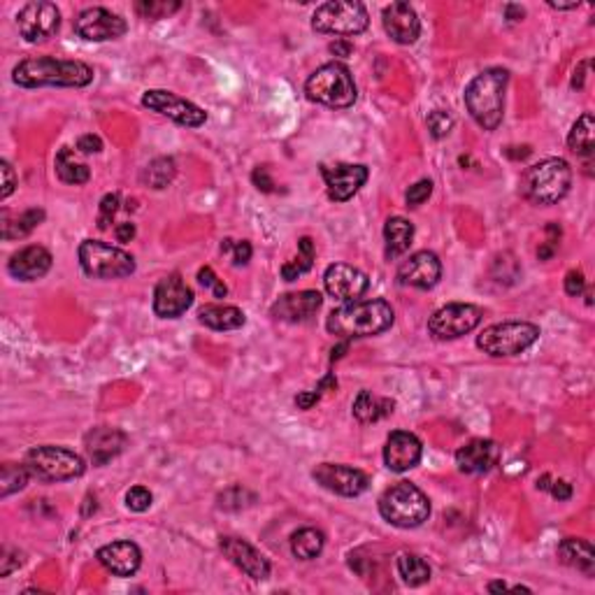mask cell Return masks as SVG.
I'll use <instances>...</instances> for the list:
<instances>
[{"label": "cell", "instance_id": "6da1fadb", "mask_svg": "<svg viewBox=\"0 0 595 595\" xmlns=\"http://www.w3.org/2000/svg\"><path fill=\"white\" fill-rule=\"evenodd\" d=\"M393 321V308L381 298H375V300H356L333 309L326 318V329L339 339H356L386 333Z\"/></svg>", "mask_w": 595, "mask_h": 595}, {"label": "cell", "instance_id": "7a4b0ae2", "mask_svg": "<svg viewBox=\"0 0 595 595\" xmlns=\"http://www.w3.org/2000/svg\"><path fill=\"white\" fill-rule=\"evenodd\" d=\"M12 79L16 87H75L82 89L93 82V68L84 61H68L57 57H33L24 58L12 70Z\"/></svg>", "mask_w": 595, "mask_h": 595}, {"label": "cell", "instance_id": "3957f363", "mask_svg": "<svg viewBox=\"0 0 595 595\" xmlns=\"http://www.w3.org/2000/svg\"><path fill=\"white\" fill-rule=\"evenodd\" d=\"M507 82L509 72L505 68H488L467 84L465 108L484 130H496L503 123Z\"/></svg>", "mask_w": 595, "mask_h": 595}, {"label": "cell", "instance_id": "277c9868", "mask_svg": "<svg viewBox=\"0 0 595 595\" xmlns=\"http://www.w3.org/2000/svg\"><path fill=\"white\" fill-rule=\"evenodd\" d=\"M572 186V168L565 159H544L526 168L521 177V195L539 207L556 205Z\"/></svg>", "mask_w": 595, "mask_h": 595}, {"label": "cell", "instance_id": "5b68a950", "mask_svg": "<svg viewBox=\"0 0 595 595\" xmlns=\"http://www.w3.org/2000/svg\"><path fill=\"white\" fill-rule=\"evenodd\" d=\"M305 96L317 105L330 110H350L359 98L351 70L344 63L333 61L317 68L305 82Z\"/></svg>", "mask_w": 595, "mask_h": 595}, {"label": "cell", "instance_id": "8992f818", "mask_svg": "<svg viewBox=\"0 0 595 595\" xmlns=\"http://www.w3.org/2000/svg\"><path fill=\"white\" fill-rule=\"evenodd\" d=\"M380 514L395 528H419L431 517V500L416 484L398 482L381 493Z\"/></svg>", "mask_w": 595, "mask_h": 595}, {"label": "cell", "instance_id": "52a82bcc", "mask_svg": "<svg viewBox=\"0 0 595 595\" xmlns=\"http://www.w3.org/2000/svg\"><path fill=\"white\" fill-rule=\"evenodd\" d=\"M24 463H26L31 477L45 484L70 482V479L82 477L84 470H87V463L79 454L70 452L66 446L54 444L33 446Z\"/></svg>", "mask_w": 595, "mask_h": 595}, {"label": "cell", "instance_id": "ba28073f", "mask_svg": "<svg viewBox=\"0 0 595 595\" xmlns=\"http://www.w3.org/2000/svg\"><path fill=\"white\" fill-rule=\"evenodd\" d=\"M539 335H542L539 326L530 324V321H505V324L484 329L477 335V347L493 359L518 356L530 350L539 339Z\"/></svg>", "mask_w": 595, "mask_h": 595}, {"label": "cell", "instance_id": "9c48e42d", "mask_svg": "<svg viewBox=\"0 0 595 595\" xmlns=\"http://www.w3.org/2000/svg\"><path fill=\"white\" fill-rule=\"evenodd\" d=\"M78 256L84 275L93 279H123L135 272V258L108 242L84 240Z\"/></svg>", "mask_w": 595, "mask_h": 595}, {"label": "cell", "instance_id": "30bf717a", "mask_svg": "<svg viewBox=\"0 0 595 595\" xmlns=\"http://www.w3.org/2000/svg\"><path fill=\"white\" fill-rule=\"evenodd\" d=\"M370 16L363 3L356 0H330L317 7L312 16V28L324 36H338V37H351L360 36L368 31Z\"/></svg>", "mask_w": 595, "mask_h": 595}, {"label": "cell", "instance_id": "8fae6325", "mask_svg": "<svg viewBox=\"0 0 595 595\" xmlns=\"http://www.w3.org/2000/svg\"><path fill=\"white\" fill-rule=\"evenodd\" d=\"M484 312L477 305L452 303L433 312L428 318V333L435 339H458L463 335L473 333L482 324Z\"/></svg>", "mask_w": 595, "mask_h": 595}, {"label": "cell", "instance_id": "7c38bea8", "mask_svg": "<svg viewBox=\"0 0 595 595\" xmlns=\"http://www.w3.org/2000/svg\"><path fill=\"white\" fill-rule=\"evenodd\" d=\"M142 105L151 112L168 117L170 121L186 126V129H201L207 121V112L198 108L195 103L186 100V98L177 96L172 91H163V89H149L142 96Z\"/></svg>", "mask_w": 595, "mask_h": 595}, {"label": "cell", "instance_id": "4fadbf2b", "mask_svg": "<svg viewBox=\"0 0 595 595\" xmlns=\"http://www.w3.org/2000/svg\"><path fill=\"white\" fill-rule=\"evenodd\" d=\"M16 28H19L21 37L31 45H40L54 37L61 28V12L54 3L47 0H36V3H26L16 15Z\"/></svg>", "mask_w": 595, "mask_h": 595}, {"label": "cell", "instance_id": "5bb4252c", "mask_svg": "<svg viewBox=\"0 0 595 595\" xmlns=\"http://www.w3.org/2000/svg\"><path fill=\"white\" fill-rule=\"evenodd\" d=\"M312 477L326 491L335 493V496H344V498H356V496L368 491L370 486V477L363 470L351 465H339V463H321V465L314 467Z\"/></svg>", "mask_w": 595, "mask_h": 595}, {"label": "cell", "instance_id": "9a60e30c", "mask_svg": "<svg viewBox=\"0 0 595 595\" xmlns=\"http://www.w3.org/2000/svg\"><path fill=\"white\" fill-rule=\"evenodd\" d=\"M324 287L338 303H356L370 287V279L363 270L347 263H333L324 272Z\"/></svg>", "mask_w": 595, "mask_h": 595}, {"label": "cell", "instance_id": "2e32d148", "mask_svg": "<svg viewBox=\"0 0 595 595\" xmlns=\"http://www.w3.org/2000/svg\"><path fill=\"white\" fill-rule=\"evenodd\" d=\"M321 177L326 182L329 198L335 203L351 201L360 191V186L368 182L370 170L360 163H335L321 165Z\"/></svg>", "mask_w": 595, "mask_h": 595}, {"label": "cell", "instance_id": "e0dca14e", "mask_svg": "<svg viewBox=\"0 0 595 595\" xmlns=\"http://www.w3.org/2000/svg\"><path fill=\"white\" fill-rule=\"evenodd\" d=\"M126 21L105 7H89L75 19V33L89 42L117 40L126 33Z\"/></svg>", "mask_w": 595, "mask_h": 595}, {"label": "cell", "instance_id": "ac0fdd59", "mask_svg": "<svg viewBox=\"0 0 595 595\" xmlns=\"http://www.w3.org/2000/svg\"><path fill=\"white\" fill-rule=\"evenodd\" d=\"M193 305V291L180 272L161 279L154 288V314L161 318H180Z\"/></svg>", "mask_w": 595, "mask_h": 595}, {"label": "cell", "instance_id": "d6986e66", "mask_svg": "<svg viewBox=\"0 0 595 595\" xmlns=\"http://www.w3.org/2000/svg\"><path fill=\"white\" fill-rule=\"evenodd\" d=\"M219 549L224 551V556H226L237 569H242L249 579L263 581L270 577V560H267L256 547L246 542V539L226 535V538L219 539Z\"/></svg>", "mask_w": 595, "mask_h": 595}, {"label": "cell", "instance_id": "ffe728a7", "mask_svg": "<svg viewBox=\"0 0 595 595\" xmlns=\"http://www.w3.org/2000/svg\"><path fill=\"white\" fill-rule=\"evenodd\" d=\"M442 277V263L435 252L421 249V252L412 254L401 267H398V282L402 287L419 288V291H428V288L437 287Z\"/></svg>", "mask_w": 595, "mask_h": 595}, {"label": "cell", "instance_id": "44dd1931", "mask_svg": "<svg viewBox=\"0 0 595 595\" xmlns=\"http://www.w3.org/2000/svg\"><path fill=\"white\" fill-rule=\"evenodd\" d=\"M423 456V444L419 437L410 431H393L384 446V463L391 473H410Z\"/></svg>", "mask_w": 595, "mask_h": 595}, {"label": "cell", "instance_id": "7402d4cb", "mask_svg": "<svg viewBox=\"0 0 595 595\" xmlns=\"http://www.w3.org/2000/svg\"><path fill=\"white\" fill-rule=\"evenodd\" d=\"M321 305H324V296L308 288V291L287 293L279 300H275L270 314L279 321H287V324H305L321 309Z\"/></svg>", "mask_w": 595, "mask_h": 595}, {"label": "cell", "instance_id": "603a6c76", "mask_svg": "<svg viewBox=\"0 0 595 595\" xmlns=\"http://www.w3.org/2000/svg\"><path fill=\"white\" fill-rule=\"evenodd\" d=\"M386 36L398 45H414L421 36V21L410 3H391L381 12Z\"/></svg>", "mask_w": 595, "mask_h": 595}, {"label": "cell", "instance_id": "cb8c5ba5", "mask_svg": "<svg viewBox=\"0 0 595 595\" xmlns=\"http://www.w3.org/2000/svg\"><path fill=\"white\" fill-rule=\"evenodd\" d=\"M96 558L114 577H133L142 565V551L130 539H119V542L100 547Z\"/></svg>", "mask_w": 595, "mask_h": 595}, {"label": "cell", "instance_id": "d4e9b609", "mask_svg": "<svg viewBox=\"0 0 595 595\" xmlns=\"http://www.w3.org/2000/svg\"><path fill=\"white\" fill-rule=\"evenodd\" d=\"M500 446L493 440H470L456 452V465L465 475H484L498 465Z\"/></svg>", "mask_w": 595, "mask_h": 595}, {"label": "cell", "instance_id": "484cf974", "mask_svg": "<svg viewBox=\"0 0 595 595\" xmlns=\"http://www.w3.org/2000/svg\"><path fill=\"white\" fill-rule=\"evenodd\" d=\"M52 254L47 252L45 246L28 245L16 254H12V258L7 261V270L19 282H37L52 270Z\"/></svg>", "mask_w": 595, "mask_h": 595}, {"label": "cell", "instance_id": "4316f807", "mask_svg": "<svg viewBox=\"0 0 595 595\" xmlns=\"http://www.w3.org/2000/svg\"><path fill=\"white\" fill-rule=\"evenodd\" d=\"M123 446H126V435H123L119 428H93V431H89L87 437H84L87 456L96 467L108 465L112 458H117L119 454L123 452Z\"/></svg>", "mask_w": 595, "mask_h": 595}, {"label": "cell", "instance_id": "83f0119b", "mask_svg": "<svg viewBox=\"0 0 595 595\" xmlns=\"http://www.w3.org/2000/svg\"><path fill=\"white\" fill-rule=\"evenodd\" d=\"M558 560L568 568L577 569L581 575L593 577L595 575V549L593 544L586 542V539L579 538H565L563 542L558 544Z\"/></svg>", "mask_w": 595, "mask_h": 595}, {"label": "cell", "instance_id": "f1b7e54d", "mask_svg": "<svg viewBox=\"0 0 595 595\" xmlns=\"http://www.w3.org/2000/svg\"><path fill=\"white\" fill-rule=\"evenodd\" d=\"M384 242H386V258L402 256L410 252L412 242H414V224L407 221L405 216H391L384 224Z\"/></svg>", "mask_w": 595, "mask_h": 595}, {"label": "cell", "instance_id": "f546056e", "mask_svg": "<svg viewBox=\"0 0 595 595\" xmlns=\"http://www.w3.org/2000/svg\"><path fill=\"white\" fill-rule=\"evenodd\" d=\"M198 321L212 330H237L245 326V312L235 305H205L198 312Z\"/></svg>", "mask_w": 595, "mask_h": 595}, {"label": "cell", "instance_id": "4dcf8cb0", "mask_svg": "<svg viewBox=\"0 0 595 595\" xmlns=\"http://www.w3.org/2000/svg\"><path fill=\"white\" fill-rule=\"evenodd\" d=\"M393 407L395 402L391 401V398H377V395H372L370 391H360V393L356 395L351 410H354V416L359 419V423H375V421L393 414Z\"/></svg>", "mask_w": 595, "mask_h": 595}, {"label": "cell", "instance_id": "1f68e13d", "mask_svg": "<svg viewBox=\"0 0 595 595\" xmlns=\"http://www.w3.org/2000/svg\"><path fill=\"white\" fill-rule=\"evenodd\" d=\"M42 221H45V210H33L21 212V214L10 216L3 214V240H21V237L31 235L37 226H40Z\"/></svg>", "mask_w": 595, "mask_h": 595}, {"label": "cell", "instance_id": "d6a6232c", "mask_svg": "<svg viewBox=\"0 0 595 595\" xmlns=\"http://www.w3.org/2000/svg\"><path fill=\"white\" fill-rule=\"evenodd\" d=\"M569 151H575L577 156H593L595 149V121L593 114L584 112L575 121L572 130L568 135Z\"/></svg>", "mask_w": 595, "mask_h": 595}, {"label": "cell", "instance_id": "836d02e7", "mask_svg": "<svg viewBox=\"0 0 595 595\" xmlns=\"http://www.w3.org/2000/svg\"><path fill=\"white\" fill-rule=\"evenodd\" d=\"M54 168H57L58 180L66 182V184H72V186L87 184L89 177H91V170H89L84 163H78V161H75L70 147L58 149L57 161H54Z\"/></svg>", "mask_w": 595, "mask_h": 595}, {"label": "cell", "instance_id": "e575fe53", "mask_svg": "<svg viewBox=\"0 0 595 595\" xmlns=\"http://www.w3.org/2000/svg\"><path fill=\"white\" fill-rule=\"evenodd\" d=\"M326 547V535L318 528H300L291 535V554L300 560L317 558Z\"/></svg>", "mask_w": 595, "mask_h": 595}, {"label": "cell", "instance_id": "d590c367", "mask_svg": "<svg viewBox=\"0 0 595 595\" xmlns=\"http://www.w3.org/2000/svg\"><path fill=\"white\" fill-rule=\"evenodd\" d=\"M398 575L407 586L416 589L431 581V565L416 554H401L398 556Z\"/></svg>", "mask_w": 595, "mask_h": 595}, {"label": "cell", "instance_id": "8d00e7d4", "mask_svg": "<svg viewBox=\"0 0 595 595\" xmlns=\"http://www.w3.org/2000/svg\"><path fill=\"white\" fill-rule=\"evenodd\" d=\"M177 175V165L175 159H170V156H159L154 159L147 168L142 170V182L149 186V189L161 191L170 184V182L175 180Z\"/></svg>", "mask_w": 595, "mask_h": 595}, {"label": "cell", "instance_id": "74e56055", "mask_svg": "<svg viewBox=\"0 0 595 595\" xmlns=\"http://www.w3.org/2000/svg\"><path fill=\"white\" fill-rule=\"evenodd\" d=\"M312 266H314L312 237H300V240H298V256L284 263L282 277L287 279V282H293V279H298L300 275H305V272L312 270Z\"/></svg>", "mask_w": 595, "mask_h": 595}, {"label": "cell", "instance_id": "f35d334b", "mask_svg": "<svg viewBox=\"0 0 595 595\" xmlns=\"http://www.w3.org/2000/svg\"><path fill=\"white\" fill-rule=\"evenodd\" d=\"M28 479H31V473H28L26 463H24V465L5 463L3 470H0V496H3V498H10L12 493L26 488Z\"/></svg>", "mask_w": 595, "mask_h": 595}, {"label": "cell", "instance_id": "ab89813d", "mask_svg": "<svg viewBox=\"0 0 595 595\" xmlns=\"http://www.w3.org/2000/svg\"><path fill=\"white\" fill-rule=\"evenodd\" d=\"M180 3H168V0H140L135 3V12L144 19H168L170 15H175L180 10Z\"/></svg>", "mask_w": 595, "mask_h": 595}, {"label": "cell", "instance_id": "60d3db41", "mask_svg": "<svg viewBox=\"0 0 595 595\" xmlns=\"http://www.w3.org/2000/svg\"><path fill=\"white\" fill-rule=\"evenodd\" d=\"M426 123H428V130H431L433 138L442 140L452 133L454 117L449 112H444V110H433V112L428 114Z\"/></svg>", "mask_w": 595, "mask_h": 595}, {"label": "cell", "instance_id": "b9f144b4", "mask_svg": "<svg viewBox=\"0 0 595 595\" xmlns=\"http://www.w3.org/2000/svg\"><path fill=\"white\" fill-rule=\"evenodd\" d=\"M151 503H154V496H151V491L144 486H133L129 488V493H126V507L130 509V512H147L149 507H151Z\"/></svg>", "mask_w": 595, "mask_h": 595}, {"label": "cell", "instance_id": "7bdbcfd3", "mask_svg": "<svg viewBox=\"0 0 595 595\" xmlns=\"http://www.w3.org/2000/svg\"><path fill=\"white\" fill-rule=\"evenodd\" d=\"M221 252L233 254V263H235V266H246L249 258H252V245H249L246 240H240V242L224 240L221 242Z\"/></svg>", "mask_w": 595, "mask_h": 595}, {"label": "cell", "instance_id": "ee69618b", "mask_svg": "<svg viewBox=\"0 0 595 595\" xmlns=\"http://www.w3.org/2000/svg\"><path fill=\"white\" fill-rule=\"evenodd\" d=\"M433 193V182L431 180H421L416 182V184H412L410 189H407L405 193V201H407V207H419L423 205V203L431 198Z\"/></svg>", "mask_w": 595, "mask_h": 595}, {"label": "cell", "instance_id": "f6af8a7d", "mask_svg": "<svg viewBox=\"0 0 595 595\" xmlns=\"http://www.w3.org/2000/svg\"><path fill=\"white\" fill-rule=\"evenodd\" d=\"M117 210H119V195L117 193L105 195L103 201H100V214H98V228H100V231H108L114 214H117Z\"/></svg>", "mask_w": 595, "mask_h": 595}, {"label": "cell", "instance_id": "bcb514c9", "mask_svg": "<svg viewBox=\"0 0 595 595\" xmlns=\"http://www.w3.org/2000/svg\"><path fill=\"white\" fill-rule=\"evenodd\" d=\"M198 282H201V287L210 288V291L214 293V298H226L228 296L226 284H224L219 277H216L214 270H212L210 266H205V267H201V270H198Z\"/></svg>", "mask_w": 595, "mask_h": 595}, {"label": "cell", "instance_id": "7dc6e473", "mask_svg": "<svg viewBox=\"0 0 595 595\" xmlns=\"http://www.w3.org/2000/svg\"><path fill=\"white\" fill-rule=\"evenodd\" d=\"M586 291V279L581 270H569L565 275V293L572 298H579Z\"/></svg>", "mask_w": 595, "mask_h": 595}, {"label": "cell", "instance_id": "c3c4849f", "mask_svg": "<svg viewBox=\"0 0 595 595\" xmlns=\"http://www.w3.org/2000/svg\"><path fill=\"white\" fill-rule=\"evenodd\" d=\"M0 175H3V189H0V198H3V201H7V198H10L16 189V175L7 161H0Z\"/></svg>", "mask_w": 595, "mask_h": 595}, {"label": "cell", "instance_id": "681fc988", "mask_svg": "<svg viewBox=\"0 0 595 595\" xmlns=\"http://www.w3.org/2000/svg\"><path fill=\"white\" fill-rule=\"evenodd\" d=\"M78 149L82 154H100V151H103V140L93 133L82 135V138L78 140Z\"/></svg>", "mask_w": 595, "mask_h": 595}, {"label": "cell", "instance_id": "f907efd6", "mask_svg": "<svg viewBox=\"0 0 595 595\" xmlns=\"http://www.w3.org/2000/svg\"><path fill=\"white\" fill-rule=\"evenodd\" d=\"M549 493L558 503H565V500L572 498V486L565 479H556L554 484H549Z\"/></svg>", "mask_w": 595, "mask_h": 595}, {"label": "cell", "instance_id": "816d5d0a", "mask_svg": "<svg viewBox=\"0 0 595 595\" xmlns=\"http://www.w3.org/2000/svg\"><path fill=\"white\" fill-rule=\"evenodd\" d=\"M252 182H254V186H256V189L266 191V193H270L272 186H275V182H272V177L267 175V168H256V170H254Z\"/></svg>", "mask_w": 595, "mask_h": 595}, {"label": "cell", "instance_id": "f5cc1de1", "mask_svg": "<svg viewBox=\"0 0 595 595\" xmlns=\"http://www.w3.org/2000/svg\"><path fill=\"white\" fill-rule=\"evenodd\" d=\"M321 401V391H305V393H300L296 398V405L300 407V410H312L314 402Z\"/></svg>", "mask_w": 595, "mask_h": 595}, {"label": "cell", "instance_id": "db71d44e", "mask_svg": "<svg viewBox=\"0 0 595 595\" xmlns=\"http://www.w3.org/2000/svg\"><path fill=\"white\" fill-rule=\"evenodd\" d=\"M114 235H117L119 242H130L135 237V226L129 224V221H126V224H119V226L114 228Z\"/></svg>", "mask_w": 595, "mask_h": 595}, {"label": "cell", "instance_id": "11a10c76", "mask_svg": "<svg viewBox=\"0 0 595 595\" xmlns=\"http://www.w3.org/2000/svg\"><path fill=\"white\" fill-rule=\"evenodd\" d=\"M505 16L509 21H521L526 16V10L521 5H505Z\"/></svg>", "mask_w": 595, "mask_h": 595}, {"label": "cell", "instance_id": "9f6ffc18", "mask_svg": "<svg viewBox=\"0 0 595 595\" xmlns=\"http://www.w3.org/2000/svg\"><path fill=\"white\" fill-rule=\"evenodd\" d=\"M590 63L586 61V63H581L579 68H577L575 70V78H572V89H581L584 87V79H586V68H589Z\"/></svg>", "mask_w": 595, "mask_h": 595}, {"label": "cell", "instance_id": "6f0895ef", "mask_svg": "<svg viewBox=\"0 0 595 595\" xmlns=\"http://www.w3.org/2000/svg\"><path fill=\"white\" fill-rule=\"evenodd\" d=\"M330 52H333V54H342V57H350V54H351V45H350V42L335 40L333 45H330Z\"/></svg>", "mask_w": 595, "mask_h": 595}, {"label": "cell", "instance_id": "680465c9", "mask_svg": "<svg viewBox=\"0 0 595 595\" xmlns=\"http://www.w3.org/2000/svg\"><path fill=\"white\" fill-rule=\"evenodd\" d=\"M549 7H554V10H577L579 3H549Z\"/></svg>", "mask_w": 595, "mask_h": 595}]
</instances>
